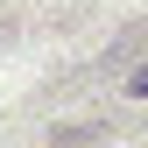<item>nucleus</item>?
Returning a JSON list of instances; mask_svg holds the SVG:
<instances>
[{"instance_id":"f257e3e1","label":"nucleus","mask_w":148,"mask_h":148,"mask_svg":"<svg viewBox=\"0 0 148 148\" xmlns=\"http://www.w3.org/2000/svg\"><path fill=\"white\" fill-rule=\"evenodd\" d=\"M134 92H141V99H148V71H134Z\"/></svg>"}]
</instances>
